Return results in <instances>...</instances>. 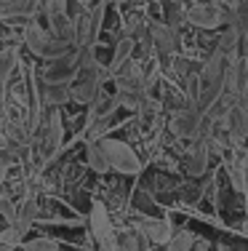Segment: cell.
<instances>
[{
    "mask_svg": "<svg viewBox=\"0 0 248 251\" xmlns=\"http://www.w3.org/2000/svg\"><path fill=\"white\" fill-rule=\"evenodd\" d=\"M134 49H136V40L134 38H120L115 43V51H112V59H110V73H120L123 67H126L128 62H131V56H134Z\"/></svg>",
    "mask_w": 248,
    "mask_h": 251,
    "instance_id": "obj_11",
    "label": "cell"
},
{
    "mask_svg": "<svg viewBox=\"0 0 248 251\" xmlns=\"http://www.w3.org/2000/svg\"><path fill=\"white\" fill-rule=\"evenodd\" d=\"M78 62H75V51L69 53V56H62V59H56V62H48V67H45V83H72L75 77H78Z\"/></svg>",
    "mask_w": 248,
    "mask_h": 251,
    "instance_id": "obj_8",
    "label": "cell"
},
{
    "mask_svg": "<svg viewBox=\"0 0 248 251\" xmlns=\"http://www.w3.org/2000/svg\"><path fill=\"white\" fill-rule=\"evenodd\" d=\"M5 174H8V166L0 160V184H3V179H5Z\"/></svg>",
    "mask_w": 248,
    "mask_h": 251,
    "instance_id": "obj_23",
    "label": "cell"
},
{
    "mask_svg": "<svg viewBox=\"0 0 248 251\" xmlns=\"http://www.w3.org/2000/svg\"><path fill=\"white\" fill-rule=\"evenodd\" d=\"M24 46L38 59H43V62H56V59L69 56V53L75 51L72 46L56 40L54 35H51L48 29H43L38 22H29V25L24 27Z\"/></svg>",
    "mask_w": 248,
    "mask_h": 251,
    "instance_id": "obj_1",
    "label": "cell"
},
{
    "mask_svg": "<svg viewBox=\"0 0 248 251\" xmlns=\"http://www.w3.org/2000/svg\"><path fill=\"white\" fill-rule=\"evenodd\" d=\"M91 230H93V238L99 241L102 251H115L117 249V235L112 232V225H110V217L104 211L102 203L91 208Z\"/></svg>",
    "mask_w": 248,
    "mask_h": 251,
    "instance_id": "obj_7",
    "label": "cell"
},
{
    "mask_svg": "<svg viewBox=\"0 0 248 251\" xmlns=\"http://www.w3.org/2000/svg\"><path fill=\"white\" fill-rule=\"evenodd\" d=\"M69 91H72V101L91 104L102 94V70H99V64L96 67H88V70H80L78 77L69 83Z\"/></svg>",
    "mask_w": 248,
    "mask_h": 251,
    "instance_id": "obj_2",
    "label": "cell"
},
{
    "mask_svg": "<svg viewBox=\"0 0 248 251\" xmlns=\"http://www.w3.org/2000/svg\"><path fill=\"white\" fill-rule=\"evenodd\" d=\"M0 251H14V246H11V243H5L3 238H0Z\"/></svg>",
    "mask_w": 248,
    "mask_h": 251,
    "instance_id": "obj_25",
    "label": "cell"
},
{
    "mask_svg": "<svg viewBox=\"0 0 248 251\" xmlns=\"http://www.w3.org/2000/svg\"><path fill=\"white\" fill-rule=\"evenodd\" d=\"M229 182H232V187L238 190V193H243L248 187V160H232L229 163Z\"/></svg>",
    "mask_w": 248,
    "mask_h": 251,
    "instance_id": "obj_16",
    "label": "cell"
},
{
    "mask_svg": "<svg viewBox=\"0 0 248 251\" xmlns=\"http://www.w3.org/2000/svg\"><path fill=\"white\" fill-rule=\"evenodd\" d=\"M72 101V91H69L67 83H43V104L48 107H62Z\"/></svg>",
    "mask_w": 248,
    "mask_h": 251,
    "instance_id": "obj_12",
    "label": "cell"
},
{
    "mask_svg": "<svg viewBox=\"0 0 248 251\" xmlns=\"http://www.w3.org/2000/svg\"><path fill=\"white\" fill-rule=\"evenodd\" d=\"M86 160H88V169H93L96 174H104V171H110V158H107V150H104L102 139H88Z\"/></svg>",
    "mask_w": 248,
    "mask_h": 251,
    "instance_id": "obj_13",
    "label": "cell"
},
{
    "mask_svg": "<svg viewBox=\"0 0 248 251\" xmlns=\"http://www.w3.org/2000/svg\"><path fill=\"white\" fill-rule=\"evenodd\" d=\"M104 16H107V0H99V3L88 11V40H91V46L96 43V38H99V29H102V25H104Z\"/></svg>",
    "mask_w": 248,
    "mask_h": 251,
    "instance_id": "obj_15",
    "label": "cell"
},
{
    "mask_svg": "<svg viewBox=\"0 0 248 251\" xmlns=\"http://www.w3.org/2000/svg\"><path fill=\"white\" fill-rule=\"evenodd\" d=\"M150 40H152V46L158 49L160 56H171V53L176 51V32L168 25L155 22V25L150 27Z\"/></svg>",
    "mask_w": 248,
    "mask_h": 251,
    "instance_id": "obj_9",
    "label": "cell"
},
{
    "mask_svg": "<svg viewBox=\"0 0 248 251\" xmlns=\"http://www.w3.org/2000/svg\"><path fill=\"white\" fill-rule=\"evenodd\" d=\"M62 145H64L62 115H59V107H51L48 118H45V126H43V139H40V150H43L45 163H51V160L62 152Z\"/></svg>",
    "mask_w": 248,
    "mask_h": 251,
    "instance_id": "obj_3",
    "label": "cell"
},
{
    "mask_svg": "<svg viewBox=\"0 0 248 251\" xmlns=\"http://www.w3.org/2000/svg\"><path fill=\"white\" fill-rule=\"evenodd\" d=\"M144 235L150 238L152 243H165V246H168V243H171V238H174V232H171V225L158 222V225L144 227Z\"/></svg>",
    "mask_w": 248,
    "mask_h": 251,
    "instance_id": "obj_18",
    "label": "cell"
},
{
    "mask_svg": "<svg viewBox=\"0 0 248 251\" xmlns=\"http://www.w3.org/2000/svg\"><path fill=\"white\" fill-rule=\"evenodd\" d=\"M24 251H59V243L51 241V238H32V241L22 243Z\"/></svg>",
    "mask_w": 248,
    "mask_h": 251,
    "instance_id": "obj_19",
    "label": "cell"
},
{
    "mask_svg": "<svg viewBox=\"0 0 248 251\" xmlns=\"http://www.w3.org/2000/svg\"><path fill=\"white\" fill-rule=\"evenodd\" d=\"M115 251H139L136 232H120V235H117V249Z\"/></svg>",
    "mask_w": 248,
    "mask_h": 251,
    "instance_id": "obj_21",
    "label": "cell"
},
{
    "mask_svg": "<svg viewBox=\"0 0 248 251\" xmlns=\"http://www.w3.org/2000/svg\"><path fill=\"white\" fill-rule=\"evenodd\" d=\"M203 126H205V118L195 104L179 110L171 118V131H174L179 139H198V136H203Z\"/></svg>",
    "mask_w": 248,
    "mask_h": 251,
    "instance_id": "obj_5",
    "label": "cell"
},
{
    "mask_svg": "<svg viewBox=\"0 0 248 251\" xmlns=\"http://www.w3.org/2000/svg\"><path fill=\"white\" fill-rule=\"evenodd\" d=\"M16 62H19V53H16L14 49L0 51V91H3V86H5V80H8V75L14 73Z\"/></svg>",
    "mask_w": 248,
    "mask_h": 251,
    "instance_id": "obj_17",
    "label": "cell"
},
{
    "mask_svg": "<svg viewBox=\"0 0 248 251\" xmlns=\"http://www.w3.org/2000/svg\"><path fill=\"white\" fill-rule=\"evenodd\" d=\"M227 131L235 142H246L248 139V110H243L240 104H232L227 110Z\"/></svg>",
    "mask_w": 248,
    "mask_h": 251,
    "instance_id": "obj_10",
    "label": "cell"
},
{
    "mask_svg": "<svg viewBox=\"0 0 248 251\" xmlns=\"http://www.w3.org/2000/svg\"><path fill=\"white\" fill-rule=\"evenodd\" d=\"M187 19L200 29H216L222 25H229V11L219 8V5H211V3H198L187 11Z\"/></svg>",
    "mask_w": 248,
    "mask_h": 251,
    "instance_id": "obj_6",
    "label": "cell"
},
{
    "mask_svg": "<svg viewBox=\"0 0 248 251\" xmlns=\"http://www.w3.org/2000/svg\"><path fill=\"white\" fill-rule=\"evenodd\" d=\"M208 166V139H200L198 145L192 147L190 152V160H187V169H190L192 176H200Z\"/></svg>",
    "mask_w": 248,
    "mask_h": 251,
    "instance_id": "obj_14",
    "label": "cell"
},
{
    "mask_svg": "<svg viewBox=\"0 0 248 251\" xmlns=\"http://www.w3.org/2000/svg\"><path fill=\"white\" fill-rule=\"evenodd\" d=\"M190 246H192V235L184 230V232H174V238H171L165 251H192Z\"/></svg>",
    "mask_w": 248,
    "mask_h": 251,
    "instance_id": "obj_20",
    "label": "cell"
},
{
    "mask_svg": "<svg viewBox=\"0 0 248 251\" xmlns=\"http://www.w3.org/2000/svg\"><path fill=\"white\" fill-rule=\"evenodd\" d=\"M43 14L45 16H62V14H67V0H43Z\"/></svg>",
    "mask_w": 248,
    "mask_h": 251,
    "instance_id": "obj_22",
    "label": "cell"
},
{
    "mask_svg": "<svg viewBox=\"0 0 248 251\" xmlns=\"http://www.w3.org/2000/svg\"><path fill=\"white\" fill-rule=\"evenodd\" d=\"M238 104H240V107H243V110H248V91H246V94H243V97H240V99H238Z\"/></svg>",
    "mask_w": 248,
    "mask_h": 251,
    "instance_id": "obj_24",
    "label": "cell"
},
{
    "mask_svg": "<svg viewBox=\"0 0 248 251\" xmlns=\"http://www.w3.org/2000/svg\"><path fill=\"white\" fill-rule=\"evenodd\" d=\"M104 150H107V158H110V169L112 171H120V174H139L141 171V163L139 158L134 155V150L120 139H102Z\"/></svg>",
    "mask_w": 248,
    "mask_h": 251,
    "instance_id": "obj_4",
    "label": "cell"
}]
</instances>
